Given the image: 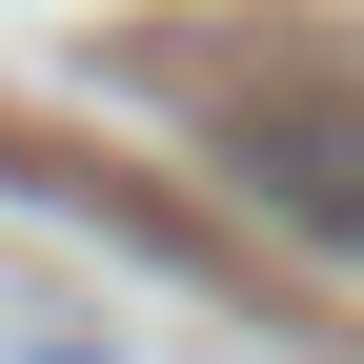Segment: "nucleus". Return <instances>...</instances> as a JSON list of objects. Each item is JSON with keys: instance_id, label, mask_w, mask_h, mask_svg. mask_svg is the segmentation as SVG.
Listing matches in <instances>:
<instances>
[{"instance_id": "f257e3e1", "label": "nucleus", "mask_w": 364, "mask_h": 364, "mask_svg": "<svg viewBox=\"0 0 364 364\" xmlns=\"http://www.w3.org/2000/svg\"><path fill=\"white\" fill-rule=\"evenodd\" d=\"M223 182H243L263 223H304V243L364 263V102H263V122H223Z\"/></svg>"}]
</instances>
